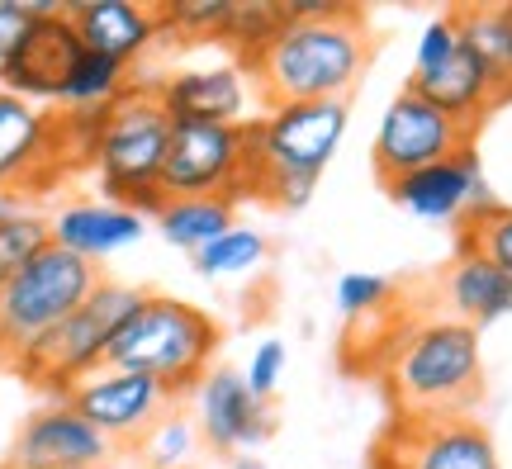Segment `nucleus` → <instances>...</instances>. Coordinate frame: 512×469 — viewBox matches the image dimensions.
Listing matches in <instances>:
<instances>
[{
	"instance_id": "f257e3e1",
	"label": "nucleus",
	"mask_w": 512,
	"mask_h": 469,
	"mask_svg": "<svg viewBox=\"0 0 512 469\" xmlns=\"http://www.w3.org/2000/svg\"><path fill=\"white\" fill-rule=\"evenodd\" d=\"M370 62L366 10L347 5L337 19H290L285 34L256 57L252 86L266 109L347 100Z\"/></svg>"
},
{
	"instance_id": "f03ea898",
	"label": "nucleus",
	"mask_w": 512,
	"mask_h": 469,
	"mask_svg": "<svg viewBox=\"0 0 512 469\" xmlns=\"http://www.w3.org/2000/svg\"><path fill=\"white\" fill-rule=\"evenodd\" d=\"M351 109L347 100H318V105H280L261 119H247V147H252L256 199L275 209H304L313 185L337 157L347 138Z\"/></svg>"
},
{
	"instance_id": "7ed1b4c3",
	"label": "nucleus",
	"mask_w": 512,
	"mask_h": 469,
	"mask_svg": "<svg viewBox=\"0 0 512 469\" xmlns=\"http://www.w3.org/2000/svg\"><path fill=\"white\" fill-rule=\"evenodd\" d=\"M389 394L399 417H470L484 394L479 332L460 318L413 323L389 361Z\"/></svg>"
},
{
	"instance_id": "20e7f679",
	"label": "nucleus",
	"mask_w": 512,
	"mask_h": 469,
	"mask_svg": "<svg viewBox=\"0 0 512 469\" xmlns=\"http://www.w3.org/2000/svg\"><path fill=\"white\" fill-rule=\"evenodd\" d=\"M223 342V327L200 304H185L176 294H147L143 308L128 318L114 337L110 365L133 370L166 384L171 394H195L200 379L214 370V351Z\"/></svg>"
},
{
	"instance_id": "39448f33",
	"label": "nucleus",
	"mask_w": 512,
	"mask_h": 469,
	"mask_svg": "<svg viewBox=\"0 0 512 469\" xmlns=\"http://www.w3.org/2000/svg\"><path fill=\"white\" fill-rule=\"evenodd\" d=\"M147 289L124 285V280H100L86 304L76 308L67 323H57L48 337H38L34 346H24L10 370L24 375L29 384H38L43 394L72 398V389L81 379H91L95 370L110 365L114 337L128 327V318L143 308Z\"/></svg>"
},
{
	"instance_id": "423d86ee",
	"label": "nucleus",
	"mask_w": 512,
	"mask_h": 469,
	"mask_svg": "<svg viewBox=\"0 0 512 469\" xmlns=\"http://www.w3.org/2000/svg\"><path fill=\"white\" fill-rule=\"evenodd\" d=\"M166 147H171V119L157 105L152 86H128L110 105L100 147H95V171H100V190L110 204H124L133 214H152L166 204L162 195V171H166Z\"/></svg>"
},
{
	"instance_id": "0eeeda50",
	"label": "nucleus",
	"mask_w": 512,
	"mask_h": 469,
	"mask_svg": "<svg viewBox=\"0 0 512 469\" xmlns=\"http://www.w3.org/2000/svg\"><path fill=\"white\" fill-rule=\"evenodd\" d=\"M100 280H105L100 266L48 242L15 280L0 285V365H10L24 346H34L57 323H67L100 289Z\"/></svg>"
},
{
	"instance_id": "6e6552de",
	"label": "nucleus",
	"mask_w": 512,
	"mask_h": 469,
	"mask_svg": "<svg viewBox=\"0 0 512 469\" xmlns=\"http://www.w3.org/2000/svg\"><path fill=\"white\" fill-rule=\"evenodd\" d=\"M166 199H256L247 124H171L162 171Z\"/></svg>"
},
{
	"instance_id": "1a4fd4ad",
	"label": "nucleus",
	"mask_w": 512,
	"mask_h": 469,
	"mask_svg": "<svg viewBox=\"0 0 512 469\" xmlns=\"http://www.w3.org/2000/svg\"><path fill=\"white\" fill-rule=\"evenodd\" d=\"M470 147H475V128L456 124L432 100H422L418 91L403 86L380 114L375 143H370V162H375V176L384 185H394L403 176L422 171V166L451 162V157L470 152Z\"/></svg>"
},
{
	"instance_id": "9d476101",
	"label": "nucleus",
	"mask_w": 512,
	"mask_h": 469,
	"mask_svg": "<svg viewBox=\"0 0 512 469\" xmlns=\"http://www.w3.org/2000/svg\"><path fill=\"white\" fill-rule=\"evenodd\" d=\"M375 469H503V460L475 417H394Z\"/></svg>"
},
{
	"instance_id": "9b49d317",
	"label": "nucleus",
	"mask_w": 512,
	"mask_h": 469,
	"mask_svg": "<svg viewBox=\"0 0 512 469\" xmlns=\"http://www.w3.org/2000/svg\"><path fill=\"white\" fill-rule=\"evenodd\" d=\"M67 403H72L76 413L86 417L110 446H143V436L171 413L176 394H171L166 384H157V379L105 365V370H95L91 379H81Z\"/></svg>"
},
{
	"instance_id": "f8f14e48",
	"label": "nucleus",
	"mask_w": 512,
	"mask_h": 469,
	"mask_svg": "<svg viewBox=\"0 0 512 469\" xmlns=\"http://www.w3.org/2000/svg\"><path fill=\"white\" fill-rule=\"evenodd\" d=\"M72 166L62 143V119L0 91V195L43 190Z\"/></svg>"
},
{
	"instance_id": "ddd939ff",
	"label": "nucleus",
	"mask_w": 512,
	"mask_h": 469,
	"mask_svg": "<svg viewBox=\"0 0 512 469\" xmlns=\"http://www.w3.org/2000/svg\"><path fill=\"white\" fill-rule=\"evenodd\" d=\"M389 199L408 209L413 218L422 223H451V228H470L475 218H484L489 209H498L494 190H489V176H484V166H479V152H460L451 162H437V166H422L413 176H403V181L384 185Z\"/></svg>"
},
{
	"instance_id": "4468645a",
	"label": "nucleus",
	"mask_w": 512,
	"mask_h": 469,
	"mask_svg": "<svg viewBox=\"0 0 512 469\" xmlns=\"http://www.w3.org/2000/svg\"><path fill=\"white\" fill-rule=\"evenodd\" d=\"M110 455L114 446L67 398H48L24 417L5 469H110Z\"/></svg>"
},
{
	"instance_id": "2eb2a0df",
	"label": "nucleus",
	"mask_w": 512,
	"mask_h": 469,
	"mask_svg": "<svg viewBox=\"0 0 512 469\" xmlns=\"http://www.w3.org/2000/svg\"><path fill=\"white\" fill-rule=\"evenodd\" d=\"M195 427H200L204 446L219 455H256L275 432V417L261 398L247 389L238 370H209L195 389Z\"/></svg>"
},
{
	"instance_id": "dca6fc26",
	"label": "nucleus",
	"mask_w": 512,
	"mask_h": 469,
	"mask_svg": "<svg viewBox=\"0 0 512 469\" xmlns=\"http://www.w3.org/2000/svg\"><path fill=\"white\" fill-rule=\"evenodd\" d=\"M81 53L86 48H81V34L67 19V10L34 19L29 34L19 38V48L10 53V62L0 67V91L19 95L29 105H57L72 67L81 62Z\"/></svg>"
},
{
	"instance_id": "f3484780",
	"label": "nucleus",
	"mask_w": 512,
	"mask_h": 469,
	"mask_svg": "<svg viewBox=\"0 0 512 469\" xmlns=\"http://www.w3.org/2000/svg\"><path fill=\"white\" fill-rule=\"evenodd\" d=\"M252 72L242 62H214V67H181L162 76L152 95L166 109L171 124H247L252 109Z\"/></svg>"
},
{
	"instance_id": "a211bd4d",
	"label": "nucleus",
	"mask_w": 512,
	"mask_h": 469,
	"mask_svg": "<svg viewBox=\"0 0 512 469\" xmlns=\"http://www.w3.org/2000/svg\"><path fill=\"white\" fill-rule=\"evenodd\" d=\"M67 19L76 24L86 53H100L124 67L152 53V43H162L157 5H138V0H67Z\"/></svg>"
},
{
	"instance_id": "6ab92c4d",
	"label": "nucleus",
	"mask_w": 512,
	"mask_h": 469,
	"mask_svg": "<svg viewBox=\"0 0 512 469\" xmlns=\"http://www.w3.org/2000/svg\"><path fill=\"white\" fill-rule=\"evenodd\" d=\"M48 233H53V247L100 266V261L143 242L147 218L124 209V204H110V199H72L48 218Z\"/></svg>"
},
{
	"instance_id": "aec40b11",
	"label": "nucleus",
	"mask_w": 512,
	"mask_h": 469,
	"mask_svg": "<svg viewBox=\"0 0 512 469\" xmlns=\"http://www.w3.org/2000/svg\"><path fill=\"white\" fill-rule=\"evenodd\" d=\"M408 91H418L422 100H432L441 114H451V119L465 124V128H479L484 124V114L503 100L498 86H494V76H489V67L479 62V53L465 43V38H460L456 57L441 62L437 72L408 76Z\"/></svg>"
},
{
	"instance_id": "412c9836",
	"label": "nucleus",
	"mask_w": 512,
	"mask_h": 469,
	"mask_svg": "<svg viewBox=\"0 0 512 469\" xmlns=\"http://www.w3.org/2000/svg\"><path fill=\"white\" fill-rule=\"evenodd\" d=\"M441 294H446V308H451V318L470 323L475 332L512 313V275L498 271L489 256L465 252V247H456V261L446 266Z\"/></svg>"
},
{
	"instance_id": "4be33fe9",
	"label": "nucleus",
	"mask_w": 512,
	"mask_h": 469,
	"mask_svg": "<svg viewBox=\"0 0 512 469\" xmlns=\"http://www.w3.org/2000/svg\"><path fill=\"white\" fill-rule=\"evenodd\" d=\"M157 228L171 247L200 256L228 228H238V204H228V199H166L157 209Z\"/></svg>"
},
{
	"instance_id": "5701e85b",
	"label": "nucleus",
	"mask_w": 512,
	"mask_h": 469,
	"mask_svg": "<svg viewBox=\"0 0 512 469\" xmlns=\"http://www.w3.org/2000/svg\"><path fill=\"white\" fill-rule=\"evenodd\" d=\"M460 38L489 67L498 95H512V5H460L456 10Z\"/></svg>"
},
{
	"instance_id": "b1692460",
	"label": "nucleus",
	"mask_w": 512,
	"mask_h": 469,
	"mask_svg": "<svg viewBox=\"0 0 512 469\" xmlns=\"http://www.w3.org/2000/svg\"><path fill=\"white\" fill-rule=\"evenodd\" d=\"M285 24H290L285 0H233V15H228V24H223L219 48H228L233 62L252 67L256 57L285 34Z\"/></svg>"
},
{
	"instance_id": "393cba45",
	"label": "nucleus",
	"mask_w": 512,
	"mask_h": 469,
	"mask_svg": "<svg viewBox=\"0 0 512 469\" xmlns=\"http://www.w3.org/2000/svg\"><path fill=\"white\" fill-rule=\"evenodd\" d=\"M128 86H133V81H128L124 62H110V57H100V53H81V62L72 67L57 105L62 109H110Z\"/></svg>"
},
{
	"instance_id": "a878e982",
	"label": "nucleus",
	"mask_w": 512,
	"mask_h": 469,
	"mask_svg": "<svg viewBox=\"0 0 512 469\" xmlns=\"http://www.w3.org/2000/svg\"><path fill=\"white\" fill-rule=\"evenodd\" d=\"M266 237L256 233V228H228V233L214 242V247H204L200 256H195V271L204 275V280H238V275H252L261 271V261H266Z\"/></svg>"
},
{
	"instance_id": "bb28decb",
	"label": "nucleus",
	"mask_w": 512,
	"mask_h": 469,
	"mask_svg": "<svg viewBox=\"0 0 512 469\" xmlns=\"http://www.w3.org/2000/svg\"><path fill=\"white\" fill-rule=\"evenodd\" d=\"M48 242H53V233H48V218L43 214L24 209V204L10 209V214H0V285L15 280Z\"/></svg>"
},
{
	"instance_id": "cd10ccee",
	"label": "nucleus",
	"mask_w": 512,
	"mask_h": 469,
	"mask_svg": "<svg viewBox=\"0 0 512 469\" xmlns=\"http://www.w3.org/2000/svg\"><path fill=\"white\" fill-rule=\"evenodd\" d=\"M228 15H233V0H162L157 5L162 43H176V38H214L219 43Z\"/></svg>"
},
{
	"instance_id": "c85d7f7f",
	"label": "nucleus",
	"mask_w": 512,
	"mask_h": 469,
	"mask_svg": "<svg viewBox=\"0 0 512 469\" xmlns=\"http://www.w3.org/2000/svg\"><path fill=\"white\" fill-rule=\"evenodd\" d=\"M200 427L195 417L185 413H166L152 432L143 436V460L147 469H190V455L200 451Z\"/></svg>"
},
{
	"instance_id": "c756f323",
	"label": "nucleus",
	"mask_w": 512,
	"mask_h": 469,
	"mask_svg": "<svg viewBox=\"0 0 512 469\" xmlns=\"http://www.w3.org/2000/svg\"><path fill=\"white\" fill-rule=\"evenodd\" d=\"M456 247L489 256L498 271L512 275V209H508V204H498V209H489L484 218H475L470 228H460Z\"/></svg>"
},
{
	"instance_id": "7c9ffc66",
	"label": "nucleus",
	"mask_w": 512,
	"mask_h": 469,
	"mask_svg": "<svg viewBox=\"0 0 512 469\" xmlns=\"http://www.w3.org/2000/svg\"><path fill=\"white\" fill-rule=\"evenodd\" d=\"M332 299L342 308V318H370V313H380L389 308L394 299V285L384 280V275H370V271H347L332 289Z\"/></svg>"
},
{
	"instance_id": "2f4dec72",
	"label": "nucleus",
	"mask_w": 512,
	"mask_h": 469,
	"mask_svg": "<svg viewBox=\"0 0 512 469\" xmlns=\"http://www.w3.org/2000/svg\"><path fill=\"white\" fill-rule=\"evenodd\" d=\"M460 48V24H456V10H446V15H432L422 24L418 34V48H413V76H427L437 72L441 62H451Z\"/></svg>"
},
{
	"instance_id": "473e14b6",
	"label": "nucleus",
	"mask_w": 512,
	"mask_h": 469,
	"mask_svg": "<svg viewBox=\"0 0 512 469\" xmlns=\"http://www.w3.org/2000/svg\"><path fill=\"white\" fill-rule=\"evenodd\" d=\"M280 375H285V342H275V337L256 342L252 361H247V370H242L247 389H252L261 403H271V394H275V384H280Z\"/></svg>"
},
{
	"instance_id": "72a5a7b5",
	"label": "nucleus",
	"mask_w": 512,
	"mask_h": 469,
	"mask_svg": "<svg viewBox=\"0 0 512 469\" xmlns=\"http://www.w3.org/2000/svg\"><path fill=\"white\" fill-rule=\"evenodd\" d=\"M29 24H34V15H29L24 0H0V67L10 62V53L19 48V38L29 34Z\"/></svg>"
},
{
	"instance_id": "f704fd0d",
	"label": "nucleus",
	"mask_w": 512,
	"mask_h": 469,
	"mask_svg": "<svg viewBox=\"0 0 512 469\" xmlns=\"http://www.w3.org/2000/svg\"><path fill=\"white\" fill-rule=\"evenodd\" d=\"M228 469H266V460H261V455H233Z\"/></svg>"
},
{
	"instance_id": "c9c22d12",
	"label": "nucleus",
	"mask_w": 512,
	"mask_h": 469,
	"mask_svg": "<svg viewBox=\"0 0 512 469\" xmlns=\"http://www.w3.org/2000/svg\"><path fill=\"white\" fill-rule=\"evenodd\" d=\"M10 209H19V199L15 195H0V214H10Z\"/></svg>"
}]
</instances>
